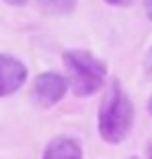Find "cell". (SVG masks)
Masks as SVG:
<instances>
[{"label": "cell", "mask_w": 152, "mask_h": 159, "mask_svg": "<svg viewBox=\"0 0 152 159\" xmlns=\"http://www.w3.org/2000/svg\"><path fill=\"white\" fill-rule=\"evenodd\" d=\"M133 119H136V109H133L131 98L126 95L119 81H114L107 90L105 100H102V105H100V114H98V131L102 140L112 143V145L124 143L133 128Z\"/></svg>", "instance_id": "6da1fadb"}, {"label": "cell", "mask_w": 152, "mask_h": 159, "mask_svg": "<svg viewBox=\"0 0 152 159\" xmlns=\"http://www.w3.org/2000/svg\"><path fill=\"white\" fill-rule=\"evenodd\" d=\"M64 66L71 79V88L79 98H88L105 83L107 64L88 50H67Z\"/></svg>", "instance_id": "7a4b0ae2"}, {"label": "cell", "mask_w": 152, "mask_h": 159, "mask_svg": "<svg viewBox=\"0 0 152 159\" xmlns=\"http://www.w3.org/2000/svg\"><path fill=\"white\" fill-rule=\"evenodd\" d=\"M67 88H69V81L57 71H45L40 74L38 79L33 81L31 88V102L38 109H48V107L57 105L62 98H64Z\"/></svg>", "instance_id": "3957f363"}, {"label": "cell", "mask_w": 152, "mask_h": 159, "mask_svg": "<svg viewBox=\"0 0 152 159\" xmlns=\"http://www.w3.org/2000/svg\"><path fill=\"white\" fill-rule=\"evenodd\" d=\"M26 81V66L12 55L0 52V98L17 93Z\"/></svg>", "instance_id": "277c9868"}, {"label": "cell", "mask_w": 152, "mask_h": 159, "mask_svg": "<svg viewBox=\"0 0 152 159\" xmlns=\"http://www.w3.org/2000/svg\"><path fill=\"white\" fill-rule=\"evenodd\" d=\"M43 159H83V150L74 138L60 135V138H53L48 143Z\"/></svg>", "instance_id": "5b68a950"}, {"label": "cell", "mask_w": 152, "mask_h": 159, "mask_svg": "<svg viewBox=\"0 0 152 159\" xmlns=\"http://www.w3.org/2000/svg\"><path fill=\"white\" fill-rule=\"evenodd\" d=\"M36 2H38L40 12H45V14L64 17V14H71L76 10V0H36Z\"/></svg>", "instance_id": "8992f818"}, {"label": "cell", "mask_w": 152, "mask_h": 159, "mask_svg": "<svg viewBox=\"0 0 152 159\" xmlns=\"http://www.w3.org/2000/svg\"><path fill=\"white\" fill-rule=\"evenodd\" d=\"M145 76L152 79V48H150V52H147V57H145Z\"/></svg>", "instance_id": "52a82bcc"}, {"label": "cell", "mask_w": 152, "mask_h": 159, "mask_svg": "<svg viewBox=\"0 0 152 159\" xmlns=\"http://www.w3.org/2000/svg\"><path fill=\"white\" fill-rule=\"evenodd\" d=\"M105 2H109V5H114V7H128L133 0H105Z\"/></svg>", "instance_id": "ba28073f"}, {"label": "cell", "mask_w": 152, "mask_h": 159, "mask_svg": "<svg viewBox=\"0 0 152 159\" xmlns=\"http://www.w3.org/2000/svg\"><path fill=\"white\" fill-rule=\"evenodd\" d=\"M143 5H145V12H147V17L152 19V0H143Z\"/></svg>", "instance_id": "9c48e42d"}, {"label": "cell", "mask_w": 152, "mask_h": 159, "mask_svg": "<svg viewBox=\"0 0 152 159\" xmlns=\"http://www.w3.org/2000/svg\"><path fill=\"white\" fill-rule=\"evenodd\" d=\"M7 5H14V7H19V5H26L29 0H5Z\"/></svg>", "instance_id": "30bf717a"}, {"label": "cell", "mask_w": 152, "mask_h": 159, "mask_svg": "<svg viewBox=\"0 0 152 159\" xmlns=\"http://www.w3.org/2000/svg\"><path fill=\"white\" fill-rule=\"evenodd\" d=\"M147 107H150V114H152V98H150V102H147Z\"/></svg>", "instance_id": "8fae6325"}, {"label": "cell", "mask_w": 152, "mask_h": 159, "mask_svg": "<svg viewBox=\"0 0 152 159\" xmlns=\"http://www.w3.org/2000/svg\"><path fill=\"white\" fill-rule=\"evenodd\" d=\"M150 159H152V147H150Z\"/></svg>", "instance_id": "7c38bea8"}]
</instances>
